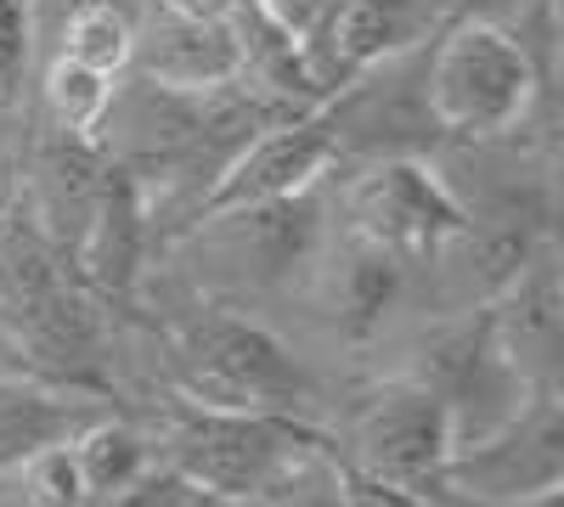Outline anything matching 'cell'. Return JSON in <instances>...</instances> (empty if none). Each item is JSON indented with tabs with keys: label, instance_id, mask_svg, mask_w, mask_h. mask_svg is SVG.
Here are the masks:
<instances>
[{
	"label": "cell",
	"instance_id": "obj_1",
	"mask_svg": "<svg viewBox=\"0 0 564 507\" xmlns=\"http://www.w3.org/2000/svg\"><path fill=\"white\" fill-rule=\"evenodd\" d=\"M547 90V68L525 40L497 23H446L423 45V108L435 135L491 142L531 119Z\"/></svg>",
	"mask_w": 564,
	"mask_h": 507
},
{
	"label": "cell",
	"instance_id": "obj_2",
	"mask_svg": "<svg viewBox=\"0 0 564 507\" xmlns=\"http://www.w3.org/2000/svg\"><path fill=\"white\" fill-rule=\"evenodd\" d=\"M170 373L181 400L226 406V411H282L300 418L311 400L305 366L271 339L260 321H243L231 310H198L170 333Z\"/></svg>",
	"mask_w": 564,
	"mask_h": 507
},
{
	"label": "cell",
	"instance_id": "obj_3",
	"mask_svg": "<svg viewBox=\"0 0 564 507\" xmlns=\"http://www.w3.org/2000/svg\"><path fill=\"white\" fill-rule=\"evenodd\" d=\"M311 445L316 434H305L300 418H282V411H226L175 395L159 429V463L193 480L198 491L260 502Z\"/></svg>",
	"mask_w": 564,
	"mask_h": 507
},
{
	"label": "cell",
	"instance_id": "obj_4",
	"mask_svg": "<svg viewBox=\"0 0 564 507\" xmlns=\"http://www.w3.org/2000/svg\"><path fill=\"white\" fill-rule=\"evenodd\" d=\"M345 220L356 243L390 254L401 271H417L463 225V203L435 164H423L412 153H384L361 175H350Z\"/></svg>",
	"mask_w": 564,
	"mask_h": 507
},
{
	"label": "cell",
	"instance_id": "obj_5",
	"mask_svg": "<svg viewBox=\"0 0 564 507\" xmlns=\"http://www.w3.org/2000/svg\"><path fill=\"white\" fill-rule=\"evenodd\" d=\"M457 496H480V502H513V496H542L564 485V406H558V384H542L502 429H491L486 440L452 451L435 480ZM417 491V485H412Z\"/></svg>",
	"mask_w": 564,
	"mask_h": 507
},
{
	"label": "cell",
	"instance_id": "obj_6",
	"mask_svg": "<svg viewBox=\"0 0 564 507\" xmlns=\"http://www.w3.org/2000/svg\"><path fill=\"white\" fill-rule=\"evenodd\" d=\"M345 158L339 130L327 102L282 113L271 124H260L249 142L220 164V175L204 187L193 214L209 209H238V203H265V198H294V192H316V180Z\"/></svg>",
	"mask_w": 564,
	"mask_h": 507
},
{
	"label": "cell",
	"instance_id": "obj_7",
	"mask_svg": "<svg viewBox=\"0 0 564 507\" xmlns=\"http://www.w3.org/2000/svg\"><path fill=\"white\" fill-rule=\"evenodd\" d=\"M350 445H356V474L412 491L423 480H435L441 463L452 456L446 400L412 378H395L356 406Z\"/></svg>",
	"mask_w": 564,
	"mask_h": 507
},
{
	"label": "cell",
	"instance_id": "obj_8",
	"mask_svg": "<svg viewBox=\"0 0 564 507\" xmlns=\"http://www.w3.org/2000/svg\"><path fill=\"white\" fill-rule=\"evenodd\" d=\"M322 209L311 192L294 198H265V203H238V209H209L193 214V243L215 254L238 283H282L294 265L311 260L316 249Z\"/></svg>",
	"mask_w": 564,
	"mask_h": 507
},
{
	"label": "cell",
	"instance_id": "obj_9",
	"mask_svg": "<svg viewBox=\"0 0 564 507\" xmlns=\"http://www.w3.org/2000/svg\"><path fill=\"white\" fill-rule=\"evenodd\" d=\"M130 74L170 90H215L243 79V45L231 18L220 12L186 7V0H148V12L135 23Z\"/></svg>",
	"mask_w": 564,
	"mask_h": 507
},
{
	"label": "cell",
	"instance_id": "obj_10",
	"mask_svg": "<svg viewBox=\"0 0 564 507\" xmlns=\"http://www.w3.org/2000/svg\"><path fill=\"white\" fill-rule=\"evenodd\" d=\"M486 333L497 355L520 373L525 384H558V355H564V283H558V249L542 238L520 276L486 305Z\"/></svg>",
	"mask_w": 564,
	"mask_h": 507
},
{
	"label": "cell",
	"instance_id": "obj_11",
	"mask_svg": "<svg viewBox=\"0 0 564 507\" xmlns=\"http://www.w3.org/2000/svg\"><path fill=\"white\" fill-rule=\"evenodd\" d=\"M141 254H148V203H141V175H130L119 158H108L102 187L85 209L79 238L68 243V265L79 283L102 299H124L141 276Z\"/></svg>",
	"mask_w": 564,
	"mask_h": 507
},
{
	"label": "cell",
	"instance_id": "obj_12",
	"mask_svg": "<svg viewBox=\"0 0 564 507\" xmlns=\"http://www.w3.org/2000/svg\"><path fill=\"white\" fill-rule=\"evenodd\" d=\"M102 411H113V406L97 389H74V384L29 378V373L0 378V480L12 469H23L29 456L68 445L85 423H97Z\"/></svg>",
	"mask_w": 564,
	"mask_h": 507
},
{
	"label": "cell",
	"instance_id": "obj_13",
	"mask_svg": "<svg viewBox=\"0 0 564 507\" xmlns=\"http://www.w3.org/2000/svg\"><path fill=\"white\" fill-rule=\"evenodd\" d=\"M435 29L441 23H435L430 0H345L334 29H327V45H322V85H327V97H334L345 79H356L361 68L430 45Z\"/></svg>",
	"mask_w": 564,
	"mask_h": 507
},
{
	"label": "cell",
	"instance_id": "obj_14",
	"mask_svg": "<svg viewBox=\"0 0 564 507\" xmlns=\"http://www.w3.org/2000/svg\"><path fill=\"white\" fill-rule=\"evenodd\" d=\"M401 283H406V271L379 254V249H367L350 238V254L345 265L327 276V305H334V328L350 333V339H367L379 321L390 316V305L401 299Z\"/></svg>",
	"mask_w": 564,
	"mask_h": 507
},
{
	"label": "cell",
	"instance_id": "obj_15",
	"mask_svg": "<svg viewBox=\"0 0 564 507\" xmlns=\"http://www.w3.org/2000/svg\"><path fill=\"white\" fill-rule=\"evenodd\" d=\"M68 456H74V469H79L85 496H90V502H108L113 491H124L141 469L153 463V445H148V434H141L135 423L102 411L97 423H85V429L68 440Z\"/></svg>",
	"mask_w": 564,
	"mask_h": 507
},
{
	"label": "cell",
	"instance_id": "obj_16",
	"mask_svg": "<svg viewBox=\"0 0 564 507\" xmlns=\"http://www.w3.org/2000/svg\"><path fill=\"white\" fill-rule=\"evenodd\" d=\"M130 52H135V18L119 7V0H79V7L68 12L57 57H74V63L97 68L108 79H124Z\"/></svg>",
	"mask_w": 564,
	"mask_h": 507
},
{
	"label": "cell",
	"instance_id": "obj_17",
	"mask_svg": "<svg viewBox=\"0 0 564 507\" xmlns=\"http://www.w3.org/2000/svg\"><path fill=\"white\" fill-rule=\"evenodd\" d=\"M108 102H113V79L108 74L85 68L74 57H52V68H45V113H52L57 130L97 135Z\"/></svg>",
	"mask_w": 564,
	"mask_h": 507
},
{
	"label": "cell",
	"instance_id": "obj_18",
	"mask_svg": "<svg viewBox=\"0 0 564 507\" xmlns=\"http://www.w3.org/2000/svg\"><path fill=\"white\" fill-rule=\"evenodd\" d=\"M12 474H18V496H23V507H90V496H85V485H79V469H74L68 445H52V451L29 456V463L12 469Z\"/></svg>",
	"mask_w": 564,
	"mask_h": 507
},
{
	"label": "cell",
	"instance_id": "obj_19",
	"mask_svg": "<svg viewBox=\"0 0 564 507\" xmlns=\"http://www.w3.org/2000/svg\"><path fill=\"white\" fill-rule=\"evenodd\" d=\"M34 57V0H0V97H12Z\"/></svg>",
	"mask_w": 564,
	"mask_h": 507
},
{
	"label": "cell",
	"instance_id": "obj_20",
	"mask_svg": "<svg viewBox=\"0 0 564 507\" xmlns=\"http://www.w3.org/2000/svg\"><path fill=\"white\" fill-rule=\"evenodd\" d=\"M12 373H29V378H40L34 366H29V355H23V344L12 339V328L0 321V378H12Z\"/></svg>",
	"mask_w": 564,
	"mask_h": 507
}]
</instances>
